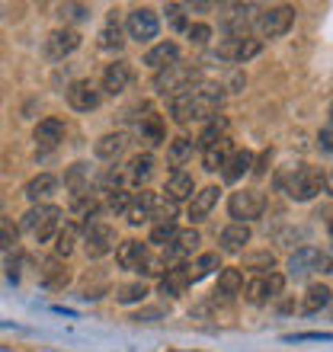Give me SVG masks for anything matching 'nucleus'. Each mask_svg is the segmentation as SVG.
I'll list each match as a JSON object with an SVG mask.
<instances>
[{"mask_svg": "<svg viewBox=\"0 0 333 352\" xmlns=\"http://www.w3.org/2000/svg\"><path fill=\"white\" fill-rule=\"evenodd\" d=\"M224 93L222 87L215 84H195L189 90L170 96V116H173L180 125H189V122H205L218 116V106H222Z\"/></svg>", "mask_w": 333, "mask_h": 352, "instance_id": "1", "label": "nucleus"}, {"mask_svg": "<svg viewBox=\"0 0 333 352\" xmlns=\"http://www.w3.org/2000/svg\"><path fill=\"white\" fill-rule=\"evenodd\" d=\"M61 208L58 205H32L26 214H23V221H19V231L32 234L39 243H48L55 241V234L61 231Z\"/></svg>", "mask_w": 333, "mask_h": 352, "instance_id": "2", "label": "nucleus"}, {"mask_svg": "<svg viewBox=\"0 0 333 352\" xmlns=\"http://www.w3.org/2000/svg\"><path fill=\"white\" fill-rule=\"evenodd\" d=\"M276 183L288 192V199H295V202H311V199L324 189V176H321V170H314V167H298L288 176H279Z\"/></svg>", "mask_w": 333, "mask_h": 352, "instance_id": "3", "label": "nucleus"}, {"mask_svg": "<svg viewBox=\"0 0 333 352\" xmlns=\"http://www.w3.org/2000/svg\"><path fill=\"white\" fill-rule=\"evenodd\" d=\"M195 77H199L195 65L173 61V65H166L164 71H158V74H154V90L164 93V96H176V93H183V90H189V87H195Z\"/></svg>", "mask_w": 333, "mask_h": 352, "instance_id": "4", "label": "nucleus"}, {"mask_svg": "<svg viewBox=\"0 0 333 352\" xmlns=\"http://www.w3.org/2000/svg\"><path fill=\"white\" fill-rule=\"evenodd\" d=\"M266 212V195L259 189H241V192H231L228 199V214L234 218V224H247L263 218Z\"/></svg>", "mask_w": 333, "mask_h": 352, "instance_id": "5", "label": "nucleus"}, {"mask_svg": "<svg viewBox=\"0 0 333 352\" xmlns=\"http://www.w3.org/2000/svg\"><path fill=\"white\" fill-rule=\"evenodd\" d=\"M83 250L90 260H103L106 253L116 250V228L106 221H93L83 228Z\"/></svg>", "mask_w": 333, "mask_h": 352, "instance_id": "6", "label": "nucleus"}, {"mask_svg": "<svg viewBox=\"0 0 333 352\" xmlns=\"http://www.w3.org/2000/svg\"><path fill=\"white\" fill-rule=\"evenodd\" d=\"M292 23H295V7L279 3V7H269L257 16V32L266 38H279L292 29Z\"/></svg>", "mask_w": 333, "mask_h": 352, "instance_id": "7", "label": "nucleus"}, {"mask_svg": "<svg viewBox=\"0 0 333 352\" xmlns=\"http://www.w3.org/2000/svg\"><path fill=\"white\" fill-rule=\"evenodd\" d=\"M282 288H286V276H279V272H269V276H257L253 282H247L244 288V298H247L250 305H269L272 298L282 295Z\"/></svg>", "mask_w": 333, "mask_h": 352, "instance_id": "8", "label": "nucleus"}, {"mask_svg": "<svg viewBox=\"0 0 333 352\" xmlns=\"http://www.w3.org/2000/svg\"><path fill=\"white\" fill-rule=\"evenodd\" d=\"M125 32H129V38H135V42H151V38H158V32H160L158 13L148 7L131 10L129 19H125Z\"/></svg>", "mask_w": 333, "mask_h": 352, "instance_id": "9", "label": "nucleus"}, {"mask_svg": "<svg viewBox=\"0 0 333 352\" xmlns=\"http://www.w3.org/2000/svg\"><path fill=\"white\" fill-rule=\"evenodd\" d=\"M199 231H176V237L170 243L164 247V263H166V269L170 266H183V260L186 256H193L195 250H199Z\"/></svg>", "mask_w": 333, "mask_h": 352, "instance_id": "10", "label": "nucleus"}, {"mask_svg": "<svg viewBox=\"0 0 333 352\" xmlns=\"http://www.w3.org/2000/svg\"><path fill=\"white\" fill-rule=\"evenodd\" d=\"M259 52H263V42L259 38H228L218 52H215V58H222V61H234V65H247L250 58H257Z\"/></svg>", "mask_w": 333, "mask_h": 352, "instance_id": "11", "label": "nucleus"}, {"mask_svg": "<svg viewBox=\"0 0 333 352\" xmlns=\"http://www.w3.org/2000/svg\"><path fill=\"white\" fill-rule=\"evenodd\" d=\"M65 96H67V106L77 112H93L103 102V93L93 80H74V84L65 90Z\"/></svg>", "mask_w": 333, "mask_h": 352, "instance_id": "12", "label": "nucleus"}, {"mask_svg": "<svg viewBox=\"0 0 333 352\" xmlns=\"http://www.w3.org/2000/svg\"><path fill=\"white\" fill-rule=\"evenodd\" d=\"M77 48H80V36H77L74 29H55V32L45 38L48 61H65L67 55H74Z\"/></svg>", "mask_w": 333, "mask_h": 352, "instance_id": "13", "label": "nucleus"}, {"mask_svg": "<svg viewBox=\"0 0 333 352\" xmlns=\"http://www.w3.org/2000/svg\"><path fill=\"white\" fill-rule=\"evenodd\" d=\"M148 256H151L148 243H141V241H122L119 247H116V263H119V269H125V272H141L144 263H148Z\"/></svg>", "mask_w": 333, "mask_h": 352, "instance_id": "14", "label": "nucleus"}, {"mask_svg": "<svg viewBox=\"0 0 333 352\" xmlns=\"http://www.w3.org/2000/svg\"><path fill=\"white\" fill-rule=\"evenodd\" d=\"M65 131H67L65 122L52 116V119H42L36 129H32V141H36L39 151H55L58 144L65 141Z\"/></svg>", "mask_w": 333, "mask_h": 352, "instance_id": "15", "label": "nucleus"}, {"mask_svg": "<svg viewBox=\"0 0 333 352\" xmlns=\"http://www.w3.org/2000/svg\"><path fill=\"white\" fill-rule=\"evenodd\" d=\"M129 84H131L129 61H112V65L103 71V87L100 90L106 93V96H122V93L129 90Z\"/></svg>", "mask_w": 333, "mask_h": 352, "instance_id": "16", "label": "nucleus"}, {"mask_svg": "<svg viewBox=\"0 0 333 352\" xmlns=\"http://www.w3.org/2000/svg\"><path fill=\"white\" fill-rule=\"evenodd\" d=\"M317 269H321V250L317 247H298L288 256V276L292 278H308Z\"/></svg>", "mask_w": 333, "mask_h": 352, "instance_id": "17", "label": "nucleus"}, {"mask_svg": "<svg viewBox=\"0 0 333 352\" xmlns=\"http://www.w3.org/2000/svg\"><path fill=\"white\" fill-rule=\"evenodd\" d=\"M250 13H257L253 3H231L228 13H224V19H222V29L231 38H244L247 36V26H250Z\"/></svg>", "mask_w": 333, "mask_h": 352, "instance_id": "18", "label": "nucleus"}, {"mask_svg": "<svg viewBox=\"0 0 333 352\" xmlns=\"http://www.w3.org/2000/svg\"><path fill=\"white\" fill-rule=\"evenodd\" d=\"M164 192L173 205H180V202H186V199H193L195 195V179L186 173V170H173V173L166 176Z\"/></svg>", "mask_w": 333, "mask_h": 352, "instance_id": "19", "label": "nucleus"}, {"mask_svg": "<svg viewBox=\"0 0 333 352\" xmlns=\"http://www.w3.org/2000/svg\"><path fill=\"white\" fill-rule=\"evenodd\" d=\"M23 192H26V199H29L32 205H45V199H52V195L58 192V176H52V173L32 176Z\"/></svg>", "mask_w": 333, "mask_h": 352, "instance_id": "20", "label": "nucleus"}, {"mask_svg": "<svg viewBox=\"0 0 333 352\" xmlns=\"http://www.w3.org/2000/svg\"><path fill=\"white\" fill-rule=\"evenodd\" d=\"M218 186H205V189H199V192L189 199V218L193 221H205L208 214H212V208L218 205Z\"/></svg>", "mask_w": 333, "mask_h": 352, "instance_id": "21", "label": "nucleus"}, {"mask_svg": "<svg viewBox=\"0 0 333 352\" xmlns=\"http://www.w3.org/2000/svg\"><path fill=\"white\" fill-rule=\"evenodd\" d=\"M189 288V276H186V266H170L160 276V282H158V292L160 295H166V298H180Z\"/></svg>", "mask_w": 333, "mask_h": 352, "instance_id": "22", "label": "nucleus"}, {"mask_svg": "<svg viewBox=\"0 0 333 352\" xmlns=\"http://www.w3.org/2000/svg\"><path fill=\"white\" fill-rule=\"evenodd\" d=\"M158 195L154 192H141V195H135L131 199V205H129V212H125V218H129V224H144V221H151V214H154V208H158Z\"/></svg>", "mask_w": 333, "mask_h": 352, "instance_id": "23", "label": "nucleus"}, {"mask_svg": "<svg viewBox=\"0 0 333 352\" xmlns=\"http://www.w3.org/2000/svg\"><path fill=\"white\" fill-rule=\"evenodd\" d=\"M93 183V173H90V164H74V167L65 173V186L71 189V199H80V195H90Z\"/></svg>", "mask_w": 333, "mask_h": 352, "instance_id": "24", "label": "nucleus"}, {"mask_svg": "<svg viewBox=\"0 0 333 352\" xmlns=\"http://www.w3.org/2000/svg\"><path fill=\"white\" fill-rule=\"evenodd\" d=\"M173 61H180V45L170 42V38H166V42H158V45L144 55V65H148L151 71H164V67L173 65Z\"/></svg>", "mask_w": 333, "mask_h": 352, "instance_id": "25", "label": "nucleus"}, {"mask_svg": "<svg viewBox=\"0 0 333 352\" xmlns=\"http://www.w3.org/2000/svg\"><path fill=\"white\" fill-rule=\"evenodd\" d=\"M250 167H253V154H250V151H231L228 164L222 167L224 183H241L244 176L250 173Z\"/></svg>", "mask_w": 333, "mask_h": 352, "instance_id": "26", "label": "nucleus"}, {"mask_svg": "<svg viewBox=\"0 0 333 352\" xmlns=\"http://www.w3.org/2000/svg\"><path fill=\"white\" fill-rule=\"evenodd\" d=\"M218 241H222V250L224 253H241L244 247L250 243V228H247V224H228Z\"/></svg>", "mask_w": 333, "mask_h": 352, "instance_id": "27", "label": "nucleus"}, {"mask_svg": "<svg viewBox=\"0 0 333 352\" xmlns=\"http://www.w3.org/2000/svg\"><path fill=\"white\" fill-rule=\"evenodd\" d=\"M138 135L144 144H151V148H158V144H164V122H160V116H154V112H148V116H141L138 119Z\"/></svg>", "mask_w": 333, "mask_h": 352, "instance_id": "28", "label": "nucleus"}, {"mask_svg": "<svg viewBox=\"0 0 333 352\" xmlns=\"http://www.w3.org/2000/svg\"><path fill=\"white\" fill-rule=\"evenodd\" d=\"M122 170H125V179H129V183L141 186V183H148L151 173H154V157H151V154H135V157L129 160V167H122Z\"/></svg>", "mask_w": 333, "mask_h": 352, "instance_id": "29", "label": "nucleus"}, {"mask_svg": "<svg viewBox=\"0 0 333 352\" xmlns=\"http://www.w3.org/2000/svg\"><path fill=\"white\" fill-rule=\"evenodd\" d=\"M228 157H231V138H222V141H215L212 148L202 151V167L208 173H215V170H222L228 164Z\"/></svg>", "mask_w": 333, "mask_h": 352, "instance_id": "30", "label": "nucleus"}, {"mask_svg": "<svg viewBox=\"0 0 333 352\" xmlns=\"http://www.w3.org/2000/svg\"><path fill=\"white\" fill-rule=\"evenodd\" d=\"M77 237H80V231H77L74 221H65V224H61V231L55 234V256H58V260H67V256L74 253Z\"/></svg>", "mask_w": 333, "mask_h": 352, "instance_id": "31", "label": "nucleus"}, {"mask_svg": "<svg viewBox=\"0 0 333 352\" xmlns=\"http://www.w3.org/2000/svg\"><path fill=\"white\" fill-rule=\"evenodd\" d=\"M39 278H42V285H45V288H55V292H58V288L67 285V278H71V276H67V269L61 266V260L55 256V260H45V263H42V272H39Z\"/></svg>", "mask_w": 333, "mask_h": 352, "instance_id": "32", "label": "nucleus"}, {"mask_svg": "<svg viewBox=\"0 0 333 352\" xmlns=\"http://www.w3.org/2000/svg\"><path fill=\"white\" fill-rule=\"evenodd\" d=\"M244 292V272L241 269H222V276H218V288H215V295L222 298H234Z\"/></svg>", "mask_w": 333, "mask_h": 352, "instance_id": "33", "label": "nucleus"}, {"mask_svg": "<svg viewBox=\"0 0 333 352\" xmlns=\"http://www.w3.org/2000/svg\"><path fill=\"white\" fill-rule=\"evenodd\" d=\"M96 157L100 160H116L125 151V135L122 131H112V135H103L100 141H96Z\"/></svg>", "mask_w": 333, "mask_h": 352, "instance_id": "34", "label": "nucleus"}, {"mask_svg": "<svg viewBox=\"0 0 333 352\" xmlns=\"http://www.w3.org/2000/svg\"><path fill=\"white\" fill-rule=\"evenodd\" d=\"M330 288L327 285H311L305 292V301H301V311H305V314H317V311H321V307H327L330 305Z\"/></svg>", "mask_w": 333, "mask_h": 352, "instance_id": "35", "label": "nucleus"}, {"mask_svg": "<svg viewBox=\"0 0 333 352\" xmlns=\"http://www.w3.org/2000/svg\"><path fill=\"white\" fill-rule=\"evenodd\" d=\"M193 151H195V141H189V138H173V141H170V151H166V160H170V167L180 170L186 160L193 157Z\"/></svg>", "mask_w": 333, "mask_h": 352, "instance_id": "36", "label": "nucleus"}, {"mask_svg": "<svg viewBox=\"0 0 333 352\" xmlns=\"http://www.w3.org/2000/svg\"><path fill=\"white\" fill-rule=\"evenodd\" d=\"M215 269H222L218 266V253H202L193 266H186V276H189V282H202L205 276H212Z\"/></svg>", "mask_w": 333, "mask_h": 352, "instance_id": "37", "label": "nucleus"}, {"mask_svg": "<svg viewBox=\"0 0 333 352\" xmlns=\"http://www.w3.org/2000/svg\"><path fill=\"white\" fill-rule=\"evenodd\" d=\"M222 138H228V119L224 116H215L208 125H205V131L199 135V148H212L215 141H222Z\"/></svg>", "mask_w": 333, "mask_h": 352, "instance_id": "38", "label": "nucleus"}, {"mask_svg": "<svg viewBox=\"0 0 333 352\" xmlns=\"http://www.w3.org/2000/svg\"><path fill=\"white\" fill-rule=\"evenodd\" d=\"M122 29H119V23H116V16H109L106 19V26L100 29V48H106V52H119L122 48Z\"/></svg>", "mask_w": 333, "mask_h": 352, "instance_id": "39", "label": "nucleus"}, {"mask_svg": "<svg viewBox=\"0 0 333 352\" xmlns=\"http://www.w3.org/2000/svg\"><path fill=\"white\" fill-rule=\"evenodd\" d=\"M144 298H148V285H144V282H129V285L116 288V301H119V305H138Z\"/></svg>", "mask_w": 333, "mask_h": 352, "instance_id": "40", "label": "nucleus"}, {"mask_svg": "<svg viewBox=\"0 0 333 352\" xmlns=\"http://www.w3.org/2000/svg\"><path fill=\"white\" fill-rule=\"evenodd\" d=\"M122 183H125V170L122 167H109L106 173L96 179V189H100L103 195H109V192H116V189H122Z\"/></svg>", "mask_w": 333, "mask_h": 352, "instance_id": "41", "label": "nucleus"}, {"mask_svg": "<svg viewBox=\"0 0 333 352\" xmlns=\"http://www.w3.org/2000/svg\"><path fill=\"white\" fill-rule=\"evenodd\" d=\"M272 266H276V256H272L269 250L244 256V269H257V272H263V276H269V272H272Z\"/></svg>", "mask_w": 333, "mask_h": 352, "instance_id": "42", "label": "nucleus"}, {"mask_svg": "<svg viewBox=\"0 0 333 352\" xmlns=\"http://www.w3.org/2000/svg\"><path fill=\"white\" fill-rule=\"evenodd\" d=\"M173 237H176V221H158L151 228V243H158V247H166Z\"/></svg>", "mask_w": 333, "mask_h": 352, "instance_id": "43", "label": "nucleus"}, {"mask_svg": "<svg viewBox=\"0 0 333 352\" xmlns=\"http://www.w3.org/2000/svg\"><path fill=\"white\" fill-rule=\"evenodd\" d=\"M129 205H131V195L125 189H116V192L106 195V212H112V214L129 212Z\"/></svg>", "mask_w": 333, "mask_h": 352, "instance_id": "44", "label": "nucleus"}, {"mask_svg": "<svg viewBox=\"0 0 333 352\" xmlns=\"http://www.w3.org/2000/svg\"><path fill=\"white\" fill-rule=\"evenodd\" d=\"M186 38L193 42V45H208V38H212V26H205V23H189V29H186Z\"/></svg>", "mask_w": 333, "mask_h": 352, "instance_id": "45", "label": "nucleus"}, {"mask_svg": "<svg viewBox=\"0 0 333 352\" xmlns=\"http://www.w3.org/2000/svg\"><path fill=\"white\" fill-rule=\"evenodd\" d=\"M164 13H166V19L173 23V29H189V23H186V16H183V3H166L164 7Z\"/></svg>", "mask_w": 333, "mask_h": 352, "instance_id": "46", "label": "nucleus"}, {"mask_svg": "<svg viewBox=\"0 0 333 352\" xmlns=\"http://www.w3.org/2000/svg\"><path fill=\"white\" fill-rule=\"evenodd\" d=\"M17 237H19V231L13 228V224H0V250L3 253H10L13 247H17Z\"/></svg>", "mask_w": 333, "mask_h": 352, "instance_id": "47", "label": "nucleus"}, {"mask_svg": "<svg viewBox=\"0 0 333 352\" xmlns=\"http://www.w3.org/2000/svg\"><path fill=\"white\" fill-rule=\"evenodd\" d=\"M151 221H176V205L173 202H158V208H154V214H151Z\"/></svg>", "mask_w": 333, "mask_h": 352, "instance_id": "48", "label": "nucleus"}, {"mask_svg": "<svg viewBox=\"0 0 333 352\" xmlns=\"http://www.w3.org/2000/svg\"><path fill=\"white\" fill-rule=\"evenodd\" d=\"M61 16H67V19H87V16H90V7H83V3H65V7H61Z\"/></svg>", "mask_w": 333, "mask_h": 352, "instance_id": "49", "label": "nucleus"}, {"mask_svg": "<svg viewBox=\"0 0 333 352\" xmlns=\"http://www.w3.org/2000/svg\"><path fill=\"white\" fill-rule=\"evenodd\" d=\"M317 148H321V154L333 157V129H330V125H327V129L317 135Z\"/></svg>", "mask_w": 333, "mask_h": 352, "instance_id": "50", "label": "nucleus"}, {"mask_svg": "<svg viewBox=\"0 0 333 352\" xmlns=\"http://www.w3.org/2000/svg\"><path fill=\"white\" fill-rule=\"evenodd\" d=\"M295 343H305V340H330V333H298V336H288Z\"/></svg>", "mask_w": 333, "mask_h": 352, "instance_id": "51", "label": "nucleus"}, {"mask_svg": "<svg viewBox=\"0 0 333 352\" xmlns=\"http://www.w3.org/2000/svg\"><path fill=\"white\" fill-rule=\"evenodd\" d=\"M321 272H333V247L327 253H321Z\"/></svg>", "mask_w": 333, "mask_h": 352, "instance_id": "52", "label": "nucleus"}, {"mask_svg": "<svg viewBox=\"0 0 333 352\" xmlns=\"http://www.w3.org/2000/svg\"><path fill=\"white\" fill-rule=\"evenodd\" d=\"M158 317H160V311H158V307H151V311H141L135 320H158Z\"/></svg>", "mask_w": 333, "mask_h": 352, "instance_id": "53", "label": "nucleus"}, {"mask_svg": "<svg viewBox=\"0 0 333 352\" xmlns=\"http://www.w3.org/2000/svg\"><path fill=\"white\" fill-rule=\"evenodd\" d=\"M324 189H327V195H333V173L324 176Z\"/></svg>", "mask_w": 333, "mask_h": 352, "instance_id": "54", "label": "nucleus"}, {"mask_svg": "<svg viewBox=\"0 0 333 352\" xmlns=\"http://www.w3.org/2000/svg\"><path fill=\"white\" fill-rule=\"evenodd\" d=\"M327 116H330V129H333V102H330V109H327Z\"/></svg>", "mask_w": 333, "mask_h": 352, "instance_id": "55", "label": "nucleus"}, {"mask_svg": "<svg viewBox=\"0 0 333 352\" xmlns=\"http://www.w3.org/2000/svg\"><path fill=\"white\" fill-rule=\"evenodd\" d=\"M330 234H333V221H330Z\"/></svg>", "mask_w": 333, "mask_h": 352, "instance_id": "56", "label": "nucleus"}]
</instances>
